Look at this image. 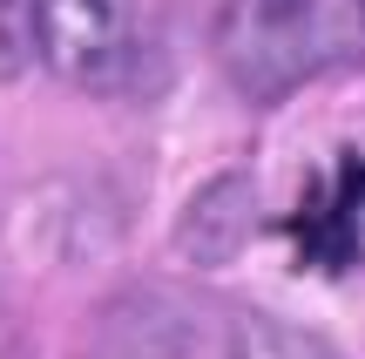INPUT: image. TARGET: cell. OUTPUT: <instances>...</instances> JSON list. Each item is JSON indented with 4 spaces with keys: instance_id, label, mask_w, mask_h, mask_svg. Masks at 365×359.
Here are the masks:
<instances>
[{
    "instance_id": "4",
    "label": "cell",
    "mask_w": 365,
    "mask_h": 359,
    "mask_svg": "<svg viewBox=\"0 0 365 359\" xmlns=\"http://www.w3.org/2000/svg\"><path fill=\"white\" fill-rule=\"evenodd\" d=\"M230 359H345L325 333L298 319H277V312H237L230 333Z\"/></svg>"
},
{
    "instance_id": "2",
    "label": "cell",
    "mask_w": 365,
    "mask_h": 359,
    "mask_svg": "<svg viewBox=\"0 0 365 359\" xmlns=\"http://www.w3.org/2000/svg\"><path fill=\"white\" fill-rule=\"evenodd\" d=\"M34 54L61 81L108 95L143 61V0H34Z\"/></svg>"
},
{
    "instance_id": "5",
    "label": "cell",
    "mask_w": 365,
    "mask_h": 359,
    "mask_svg": "<svg viewBox=\"0 0 365 359\" xmlns=\"http://www.w3.org/2000/svg\"><path fill=\"white\" fill-rule=\"evenodd\" d=\"M0 7H7V0H0Z\"/></svg>"
},
{
    "instance_id": "3",
    "label": "cell",
    "mask_w": 365,
    "mask_h": 359,
    "mask_svg": "<svg viewBox=\"0 0 365 359\" xmlns=\"http://www.w3.org/2000/svg\"><path fill=\"white\" fill-rule=\"evenodd\" d=\"M250 224H257V183H250L244 170L217 176V183L196 190V203L182 211V258L190 265H223V258H237V244L250 238Z\"/></svg>"
},
{
    "instance_id": "1",
    "label": "cell",
    "mask_w": 365,
    "mask_h": 359,
    "mask_svg": "<svg viewBox=\"0 0 365 359\" xmlns=\"http://www.w3.org/2000/svg\"><path fill=\"white\" fill-rule=\"evenodd\" d=\"M217 61L244 102H291L365 61V0H223Z\"/></svg>"
}]
</instances>
